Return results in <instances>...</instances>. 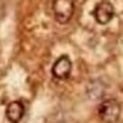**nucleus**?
<instances>
[{"mask_svg": "<svg viewBox=\"0 0 123 123\" xmlns=\"http://www.w3.org/2000/svg\"><path fill=\"white\" fill-rule=\"evenodd\" d=\"M73 63L68 55H60L52 67V75L58 80H67L71 74Z\"/></svg>", "mask_w": 123, "mask_h": 123, "instance_id": "obj_4", "label": "nucleus"}, {"mask_svg": "<svg viewBox=\"0 0 123 123\" xmlns=\"http://www.w3.org/2000/svg\"><path fill=\"white\" fill-rule=\"evenodd\" d=\"M52 9L55 21L60 25H65L73 17L75 4L74 0H54Z\"/></svg>", "mask_w": 123, "mask_h": 123, "instance_id": "obj_2", "label": "nucleus"}, {"mask_svg": "<svg viewBox=\"0 0 123 123\" xmlns=\"http://www.w3.org/2000/svg\"><path fill=\"white\" fill-rule=\"evenodd\" d=\"M92 15L98 25H107L115 17V7L108 0H102L95 6Z\"/></svg>", "mask_w": 123, "mask_h": 123, "instance_id": "obj_3", "label": "nucleus"}, {"mask_svg": "<svg viewBox=\"0 0 123 123\" xmlns=\"http://www.w3.org/2000/svg\"><path fill=\"white\" fill-rule=\"evenodd\" d=\"M6 119L10 123H18L25 116V106L21 101H11L6 106Z\"/></svg>", "mask_w": 123, "mask_h": 123, "instance_id": "obj_5", "label": "nucleus"}, {"mask_svg": "<svg viewBox=\"0 0 123 123\" xmlns=\"http://www.w3.org/2000/svg\"><path fill=\"white\" fill-rule=\"evenodd\" d=\"M122 107L116 98H107L97 107V115L104 123H116L121 117Z\"/></svg>", "mask_w": 123, "mask_h": 123, "instance_id": "obj_1", "label": "nucleus"}]
</instances>
